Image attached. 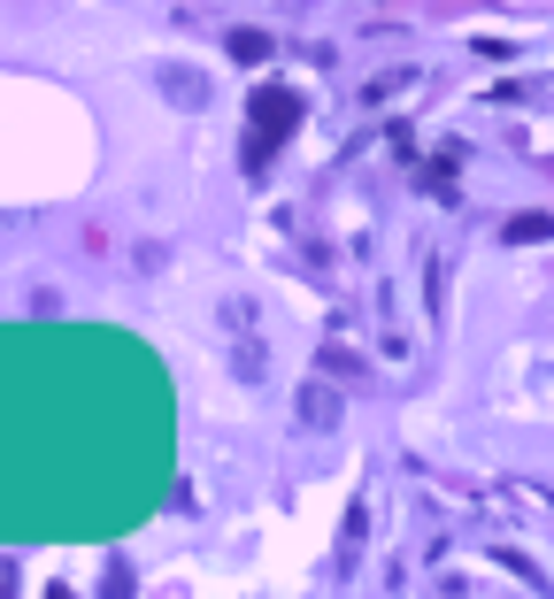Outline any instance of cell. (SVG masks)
I'll use <instances>...</instances> for the list:
<instances>
[{
	"instance_id": "cell-3",
	"label": "cell",
	"mask_w": 554,
	"mask_h": 599,
	"mask_svg": "<svg viewBox=\"0 0 554 599\" xmlns=\"http://www.w3.org/2000/svg\"><path fill=\"white\" fill-rule=\"evenodd\" d=\"M509 239H516V246H524V239H554V223H547V216H516Z\"/></svg>"
},
{
	"instance_id": "cell-1",
	"label": "cell",
	"mask_w": 554,
	"mask_h": 599,
	"mask_svg": "<svg viewBox=\"0 0 554 599\" xmlns=\"http://www.w3.org/2000/svg\"><path fill=\"white\" fill-rule=\"evenodd\" d=\"M293 124H301V101L293 93H254V139H247V169H262L270 147H285L293 139Z\"/></svg>"
},
{
	"instance_id": "cell-2",
	"label": "cell",
	"mask_w": 554,
	"mask_h": 599,
	"mask_svg": "<svg viewBox=\"0 0 554 599\" xmlns=\"http://www.w3.org/2000/svg\"><path fill=\"white\" fill-rule=\"evenodd\" d=\"M231 54H239V62H262L270 39H262V31H231Z\"/></svg>"
}]
</instances>
